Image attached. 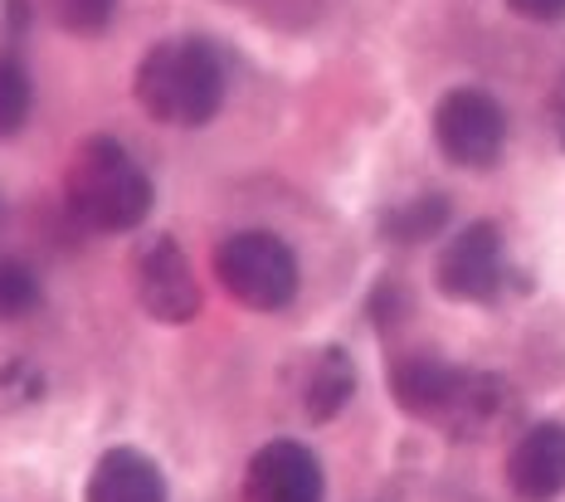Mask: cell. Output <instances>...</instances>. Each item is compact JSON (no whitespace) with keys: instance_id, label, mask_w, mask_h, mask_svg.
Masks as SVG:
<instances>
[{"instance_id":"17","label":"cell","mask_w":565,"mask_h":502,"mask_svg":"<svg viewBox=\"0 0 565 502\" xmlns=\"http://www.w3.org/2000/svg\"><path fill=\"white\" fill-rule=\"evenodd\" d=\"M522 20H541V25H551V20H565V0H508Z\"/></svg>"},{"instance_id":"2","label":"cell","mask_w":565,"mask_h":502,"mask_svg":"<svg viewBox=\"0 0 565 502\" xmlns=\"http://www.w3.org/2000/svg\"><path fill=\"white\" fill-rule=\"evenodd\" d=\"M68 210L84 220L88 229H108V235H122V229H137L151 210V181L147 171L127 157L122 142L113 137H88L84 147L68 161Z\"/></svg>"},{"instance_id":"11","label":"cell","mask_w":565,"mask_h":502,"mask_svg":"<svg viewBox=\"0 0 565 502\" xmlns=\"http://www.w3.org/2000/svg\"><path fill=\"white\" fill-rule=\"evenodd\" d=\"M458 366H444L439 356H395L391 361V391L399 400V410H409L415 419H439L444 400L454 391Z\"/></svg>"},{"instance_id":"8","label":"cell","mask_w":565,"mask_h":502,"mask_svg":"<svg viewBox=\"0 0 565 502\" xmlns=\"http://www.w3.org/2000/svg\"><path fill=\"white\" fill-rule=\"evenodd\" d=\"M137 298L157 322H191L200 312L195 274L171 239H151L137 254Z\"/></svg>"},{"instance_id":"16","label":"cell","mask_w":565,"mask_h":502,"mask_svg":"<svg viewBox=\"0 0 565 502\" xmlns=\"http://www.w3.org/2000/svg\"><path fill=\"white\" fill-rule=\"evenodd\" d=\"M54 6V20L64 30H74V34H98L103 25L113 20V6L117 0H50Z\"/></svg>"},{"instance_id":"5","label":"cell","mask_w":565,"mask_h":502,"mask_svg":"<svg viewBox=\"0 0 565 502\" xmlns=\"http://www.w3.org/2000/svg\"><path fill=\"white\" fill-rule=\"evenodd\" d=\"M502 278H508V254H502L498 225H468L439 254V288L458 302H488Z\"/></svg>"},{"instance_id":"7","label":"cell","mask_w":565,"mask_h":502,"mask_svg":"<svg viewBox=\"0 0 565 502\" xmlns=\"http://www.w3.org/2000/svg\"><path fill=\"white\" fill-rule=\"evenodd\" d=\"M512 415H516V400L508 381L488 376V371H458L449 400H444L434 425L454 439H488L498 429H508Z\"/></svg>"},{"instance_id":"6","label":"cell","mask_w":565,"mask_h":502,"mask_svg":"<svg viewBox=\"0 0 565 502\" xmlns=\"http://www.w3.org/2000/svg\"><path fill=\"white\" fill-rule=\"evenodd\" d=\"M244 502H322V463L298 439H274L244 469Z\"/></svg>"},{"instance_id":"10","label":"cell","mask_w":565,"mask_h":502,"mask_svg":"<svg viewBox=\"0 0 565 502\" xmlns=\"http://www.w3.org/2000/svg\"><path fill=\"white\" fill-rule=\"evenodd\" d=\"M84 502H167V478L137 449H108L93 463Z\"/></svg>"},{"instance_id":"14","label":"cell","mask_w":565,"mask_h":502,"mask_svg":"<svg viewBox=\"0 0 565 502\" xmlns=\"http://www.w3.org/2000/svg\"><path fill=\"white\" fill-rule=\"evenodd\" d=\"M40 302V278L20 259H0V322H15Z\"/></svg>"},{"instance_id":"15","label":"cell","mask_w":565,"mask_h":502,"mask_svg":"<svg viewBox=\"0 0 565 502\" xmlns=\"http://www.w3.org/2000/svg\"><path fill=\"white\" fill-rule=\"evenodd\" d=\"M30 118V74L15 60H0V137H15Z\"/></svg>"},{"instance_id":"9","label":"cell","mask_w":565,"mask_h":502,"mask_svg":"<svg viewBox=\"0 0 565 502\" xmlns=\"http://www.w3.org/2000/svg\"><path fill=\"white\" fill-rule=\"evenodd\" d=\"M508 483L522 502H556L565 493V425H532L512 444Z\"/></svg>"},{"instance_id":"18","label":"cell","mask_w":565,"mask_h":502,"mask_svg":"<svg viewBox=\"0 0 565 502\" xmlns=\"http://www.w3.org/2000/svg\"><path fill=\"white\" fill-rule=\"evenodd\" d=\"M551 127H556V137L565 147V78L556 84V93H551Z\"/></svg>"},{"instance_id":"13","label":"cell","mask_w":565,"mask_h":502,"mask_svg":"<svg viewBox=\"0 0 565 502\" xmlns=\"http://www.w3.org/2000/svg\"><path fill=\"white\" fill-rule=\"evenodd\" d=\"M444 225H449V201H439V195H415V201H399L391 215H385V235L399 239V244L434 239Z\"/></svg>"},{"instance_id":"3","label":"cell","mask_w":565,"mask_h":502,"mask_svg":"<svg viewBox=\"0 0 565 502\" xmlns=\"http://www.w3.org/2000/svg\"><path fill=\"white\" fill-rule=\"evenodd\" d=\"M215 278L244 308L278 312L298 293V259H292V249L278 235L244 229V235H230L215 249Z\"/></svg>"},{"instance_id":"4","label":"cell","mask_w":565,"mask_h":502,"mask_svg":"<svg viewBox=\"0 0 565 502\" xmlns=\"http://www.w3.org/2000/svg\"><path fill=\"white\" fill-rule=\"evenodd\" d=\"M434 142L454 167H492L502 157V142H508V118H502L498 98H488V93L454 88L434 108Z\"/></svg>"},{"instance_id":"12","label":"cell","mask_w":565,"mask_h":502,"mask_svg":"<svg viewBox=\"0 0 565 502\" xmlns=\"http://www.w3.org/2000/svg\"><path fill=\"white\" fill-rule=\"evenodd\" d=\"M351 391H356V366H351V356L322 352L312 361L308 381H302V405H308V415L322 425V419L341 415V405L351 400Z\"/></svg>"},{"instance_id":"1","label":"cell","mask_w":565,"mask_h":502,"mask_svg":"<svg viewBox=\"0 0 565 502\" xmlns=\"http://www.w3.org/2000/svg\"><path fill=\"white\" fill-rule=\"evenodd\" d=\"M137 103L167 127H205L225 103V64L205 40H161L137 64Z\"/></svg>"}]
</instances>
